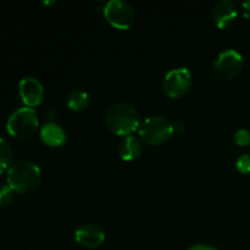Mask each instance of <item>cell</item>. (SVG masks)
I'll use <instances>...</instances> for the list:
<instances>
[{
  "instance_id": "1",
  "label": "cell",
  "mask_w": 250,
  "mask_h": 250,
  "mask_svg": "<svg viewBox=\"0 0 250 250\" xmlns=\"http://www.w3.org/2000/svg\"><path fill=\"white\" fill-rule=\"evenodd\" d=\"M105 120L110 131L121 137L132 136L142 124L138 110L128 103L112 104L107 109Z\"/></svg>"
},
{
  "instance_id": "2",
  "label": "cell",
  "mask_w": 250,
  "mask_h": 250,
  "mask_svg": "<svg viewBox=\"0 0 250 250\" xmlns=\"http://www.w3.org/2000/svg\"><path fill=\"white\" fill-rule=\"evenodd\" d=\"M7 186L15 193H29L36 189L42 181V171L37 164L31 161H17L7 170Z\"/></svg>"
},
{
  "instance_id": "3",
  "label": "cell",
  "mask_w": 250,
  "mask_h": 250,
  "mask_svg": "<svg viewBox=\"0 0 250 250\" xmlns=\"http://www.w3.org/2000/svg\"><path fill=\"white\" fill-rule=\"evenodd\" d=\"M138 132L144 143L155 146L167 142L175 133V128L173 124L167 117L154 115L142 121Z\"/></svg>"
},
{
  "instance_id": "4",
  "label": "cell",
  "mask_w": 250,
  "mask_h": 250,
  "mask_svg": "<svg viewBox=\"0 0 250 250\" xmlns=\"http://www.w3.org/2000/svg\"><path fill=\"white\" fill-rule=\"evenodd\" d=\"M39 120L32 107H21L12 112L6 122V129L12 137L28 138L38 129Z\"/></svg>"
},
{
  "instance_id": "5",
  "label": "cell",
  "mask_w": 250,
  "mask_h": 250,
  "mask_svg": "<svg viewBox=\"0 0 250 250\" xmlns=\"http://www.w3.org/2000/svg\"><path fill=\"white\" fill-rule=\"evenodd\" d=\"M106 21L120 31H127L134 23V10L128 1L110 0L103 7Z\"/></svg>"
},
{
  "instance_id": "6",
  "label": "cell",
  "mask_w": 250,
  "mask_h": 250,
  "mask_svg": "<svg viewBox=\"0 0 250 250\" xmlns=\"http://www.w3.org/2000/svg\"><path fill=\"white\" fill-rule=\"evenodd\" d=\"M193 83L192 72L187 67H176L168 71L164 77L163 88L167 97L178 99L188 93Z\"/></svg>"
},
{
  "instance_id": "7",
  "label": "cell",
  "mask_w": 250,
  "mask_h": 250,
  "mask_svg": "<svg viewBox=\"0 0 250 250\" xmlns=\"http://www.w3.org/2000/svg\"><path fill=\"white\" fill-rule=\"evenodd\" d=\"M243 68V56L236 49H227L217 55L214 63V73L220 80H232Z\"/></svg>"
},
{
  "instance_id": "8",
  "label": "cell",
  "mask_w": 250,
  "mask_h": 250,
  "mask_svg": "<svg viewBox=\"0 0 250 250\" xmlns=\"http://www.w3.org/2000/svg\"><path fill=\"white\" fill-rule=\"evenodd\" d=\"M20 97L22 102L27 107L38 106L44 98V88L41 81L37 80L36 77L27 76L20 81L19 84Z\"/></svg>"
},
{
  "instance_id": "9",
  "label": "cell",
  "mask_w": 250,
  "mask_h": 250,
  "mask_svg": "<svg viewBox=\"0 0 250 250\" xmlns=\"http://www.w3.org/2000/svg\"><path fill=\"white\" fill-rule=\"evenodd\" d=\"M75 241L82 248L95 249L104 243L105 233L97 225L85 224L75 231Z\"/></svg>"
},
{
  "instance_id": "10",
  "label": "cell",
  "mask_w": 250,
  "mask_h": 250,
  "mask_svg": "<svg viewBox=\"0 0 250 250\" xmlns=\"http://www.w3.org/2000/svg\"><path fill=\"white\" fill-rule=\"evenodd\" d=\"M238 16V7L231 0H221L212 9V20L220 29L231 26Z\"/></svg>"
},
{
  "instance_id": "11",
  "label": "cell",
  "mask_w": 250,
  "mask_h": 250,
  "mask_svg": "<svg viewBox=\"0 0 250 250\" xmlns=\"http://www.w3.org/2000/svg\"><path fill=\"white\" fill-rule=\"evenodd\" d=\"M41 139L45 146L51 148H60L67 141V134L60 125L54 121H49L42 126Z\"/></svg>"
},
{
  "instance_id": "12",
  "label": "cell",
  "mask_w": 250,
  "mask_h": 250,
  "mask_svg": "<svg viewBox=\"0 0 250 250\" xmlns=\"http://www.w3.org/2000/svg\"><path fill=\"white\" fill-rule=\"evenodd\" d=\"M143 146H142L141 139L136 136H127L120 141L117 146V153L125 161H134L142 155Z\"/></svg>"
},
{
  "instance_id": "13",
  "label": "cell",
  "mask_w": 250,
  "mask_h": 250,
  "mask_svg": "<svg viewBox=\"0 0 250 250\" xmlns=\"http://www.w3.org/2000/svg\"><path fill=\"white\" fill-rule=\"evenodd\" d=\"M66 104H67L68 109L75 112L84 111L89 105V95L84 90L73 89L67 94Z\"/></svg>"
},
{
  "instance_id": "14",
  "label": "cell",
  "mask_w": 250,
  "mask_h": 250,
  "mask_svg": "<svg viewBox=\"0 0 250 250\" xmlns=\"http://www.w3.org/2000/svg\"><path fill=\"white\" fill-rule=\"evenodd\" d=\"M12 149L10 144L0 137V173L9 170L12 165Z\"/></svg>"
},
{
  "instance_id": "15",
  "label": "cell",
  "mask_w": 250,
  "mask_h": 250,
  "mask_svg": "<svg viewBox=\"0 0 250 250\" xmlns=\"http://www.w3.org/2000/svg\"><path fill=\"white\" fill-rule=\"evenodd\" d=\"M14 199V190L7 185H0V208L7 207Z\"/></svg>"
},
{
  "instance_id": "16",
  "label": "cell",
  "mask_w": 250,
  "mask_h": 250,
  "mask_svg": "<svg viewBox=\"0 0 250 250\" xmlns=\"http://www.w3.org/2000/svg\"><path fill=\"white\" fill-rule=\"evenodd\" d=\"M234 143L238 146H247L250 144V131L248 129L241 128L238 131H236L233 136Z\"/></svg>"
},
{
  "instance_id": "17",
  "label": "cell",
  "mask_w": 250,
  "mask_h": 250,
  "mask_svg": "<svg viewBox=\"0 0 250 250\" xmlns=\"http://www.w3.org/2000/svg\"><path fill=\"white\" fill-rule=\"evenodd\" d=\"M236 168L238 172L247 175L250 173V155L249 154H243L239 156L236 161Z\"/></svg>"
},
{
  "instance_id": "18",
  "label": "cell",
  "mask_w": 250,
  "mask_h": 250,
  "mask_svg": "<svg viewBox=\"0 0 250 250\" xmlns=\"http://www.w3.org/2000/svg\"><path fill=\"white\" fill-rule=\"evenodd\" d=\"M188 250H219L215 247L209 246V244H195V246L190 247Z\"/></svg>"
},
{
  "instance_id": "19",
  "label": "cell",
  "mask_w": 250,
  "mask_h": 250,
  "mask_svg": "<svg viewBox=\"0 0 250 250\" xmlns=\"http://www.w3.org/2000/svg\"><path fill=\"white\" fill-rule=\"evenodd\" d=\"M242 9H243L244 17H246L248 21H250V0H248V1H246V2H243V5H242Z\"/></svg>"
},
{
  "instance_id": "20",
  "label": "cell",
  "mask_w": 250,
  "mask_h": 250,
  "mask_svg": "<svg viewBox=\"0 0 250 250\" xmlns=\"http://www.w3.org/2000/svg\"><path fill=\"white\" fill-rule=\"evenodd\" d=\"M173 128H175V133H182L186 129V126L182 122H175L173 124Z\"/></svg>"
}]
</instances>
